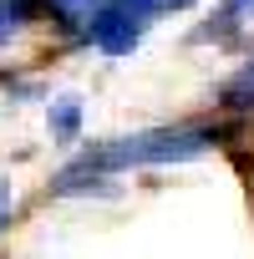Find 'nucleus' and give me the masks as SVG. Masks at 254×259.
<instances>
[{"label":"nucleus","mask_w":254,"mask_h":259,"mask_svg":"<svg viewBox=\"0 0 254 259\" xmlns=\"http://www.w3.org/2000/svg\"><path fill=\"white\" fill-rule=\"evenodd\" d=\"M16 26H21V6H16V0H0V41H6Z\"/></svg>","instance_id":"nucleus-5"},{"label":"nucleus","mask_w":254,"mask_h":259,"mask_svg":"<svg viewBox=\"0 0 254 259\" xmlns=\"http://www.w3.org/2000/svg\"><path fill=\"white\" fill-rule=\"evenodd\" d=\"M6 213H11V193L0 188V224H6Z\"/></svg>","instance_id":"nucleus-7"},{"label":"nucleus","mask_w":254,"mask_h":259,"mask_svg":"<svg viewBox=\"0 0 254 259\" xmlns=\"http://www.w3.org/2000/svg\"><path fill=\"white\" fill-rule=\"evenodd\" d=\"M219 102H224V107H234V112H249V107H254V61H249V66H239V71L224 81Z\"/></svg>","instance_id":"nucleus-3"},{"label":"nucleus","mask_w":254,"mask_h":259,"mask_svg":"<svg viewBox=\"0 0 254 259\" xmlns=\"http://www.w3.org/2000/svg\"><path fill=\"white\" fill-rule=\"evenodd\" d=\"M219 143V127L208 122H183V127H148V133H133V138H117V143H102L92 148L76 168L61 173V188H71L81 173H112V168H148V163H183V158H198Z\"/></svg>","instance_id":"nucleus-1"},{"label":"nucleus","mask_w":254,"mask_h":259,"mask_svg":"<svg viewBox=\"0 0 254 259\" xmlns=\"http://www.w3.org/2000/svg\"><path fill=\"white\" fill-rule=\"evenodd\" d=\"M143 26H148V11L127 6V0H102V6L87 16V36L107 56H127V51L143 41Z\"/></svg>","instance_id":"nucleus-2"},{"label":"nucleus","mask_w":254,"mask_h":259,"mask_svg":"<svg viewBox=\"0 0 254 259\" xmlns=\"http://www.w3.org/2000/svg\"><path fill=\"white\" fill-rule=\"evenodd\" d=\"M51 133H56V138H71V133H76V102H71V97L56 102V112H51Z\"/></svg>","instance_id":"nucleus-4"},{"label":"nucleus","mask_w":254,"mask_h":259,"mask_svg":"<svg viewBox=\"0 0 254 259\" xmlns=\"http://www.w3.org/2000/svg\"><path fill=\"white\" fill-rule=\"evenodd\" d=\"M183 6H193V0H153V11H183Z\"/></svg>","instance_id":"nucleus-6"}]
</instances>
